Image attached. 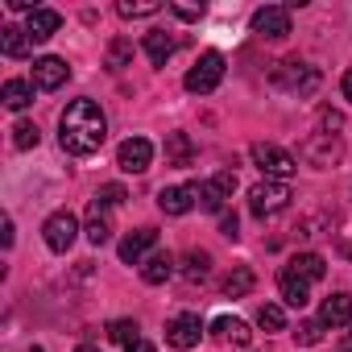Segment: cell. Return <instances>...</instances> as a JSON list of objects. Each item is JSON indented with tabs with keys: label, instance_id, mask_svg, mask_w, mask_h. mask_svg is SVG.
<instances>
[{
	"label": "cell",
	"instance_id": "cell-33",
	"mask_svg": "<svg viewBox=\"0 0 352 352\" xmlns=\"http://www.w3.org/2000/svg\"><path fill=\"white\" fill-rule=\"evenodd\" d=\"M294 340H298V344H307V348H311V344H319V340H323V319H302V323H298V331H294Z\"/></svg>",
	"mask_w": 352,
	"mask_h": 352
},
{
	"label": "cell",
	"instance_id": "cell-19",
	"mask_svg": "<svg viewBox=\"0 0 352 352\" xmlns=\"http://www.w3.org/2000/svg\"><path fill=\"white\" fill-rule=\"evenodd\" d=\"M30 46H34V38H30L25 30H17V25H5V30H0V54H5V58H25Z\"/></svg>",
	"mask_w": 352,
	"mask_h": 352
},
{
	"label": "cell",
	"instance_id": "cell-30",
	"mask_svg": "<svg viewBox=\"0 0 352 352\" xmlns=\"http://www.w3.org/2000/svg\"><path fill=\"white\" fill-rule=\"evenodd\" d=\"M257 323H261L265 331H282V327H286V311H282L278 302H265V307L257 311Z\"/></svg>",
	"mask_w": 352,
	"mask_h": 352
},
{
	"label": "cell",
	"instance_id": "cell-11",
	"mask_svg": "<svg viewBox=\"0 0 352 352\" xmlns=\"http://www.w3.org/2000/svg\"><path fill=\"white\" fill-rule=\"evenodd\" d=\"M149 162H153V145H149L145 137H129V141H120V149H116V166H120L124 174H145Z\"/></svg>",
	"mask_w": 352,
	"mask_h": 352
},
{
	"label": "cell",
	"instance_id": "cell-36",
	"mask_svg": "<svg viewBox=\"0 0 352 352\" xmlns=\"http://www.w3.org/2000/svg\"><path fill=\"white\" fill-rule=\"evenodd\" d=\"M220 232H224L228 241H236V236H241V224H236V216H232V212H224V220H220Z\"/></svg>",
	"mask_w": 352,
	"mask_h": 352
},
{
	"label": "cell",
	"instance_id": "cell-12",
	"mask_svg": "<svg viewBox=\"0 0 352 352\" xmlns=\"http://www.w3.org/2000/svg\"><path fill=\"white\" fill-rule=\"evenodd\" d=\"M67 79H71V67H67L63 58L46 54V58L34 63V87H42V91H58Z\"/></svg>",
	"mask_w": 352,
	"mask_h": 352
},
{
	"label": "cell",
	"instance_id": "cell-9",
	"mask_svg": "<svg viewBox=\"0 0 352 352\" xmlns=\"http://www.w3.org/2000/svg\"><path fill=\"white\" fill-rule=\"evenodd\" d=\"M199 336H204V323H199V315H191V311L174 315V319L166 323V344H170V348H179V352L195 348V344H199Z\"/></svg>",
	"mask_w": 352,
	"mask_h": 352
},
{
	"label": "cell",
	"instance_id": "cell-6",
	"mask_svg": "<svg viewBox=\"0 0 352 352\" xmlns=\"http://www.w3.org/2000/svg\"><path fill=\"white\" fill-rule=\"evenodd\" d=\"M232 191H236V174L220 170L216 179H208V183L195 187V208L199 212H224V204L232 199Z\"/></svg>",
	"mask_w": 352,
	"mask_h": 352
},
{
	"label": "cell",
	"instance_id": "cell-26",
	"mask_svg": "<svg viewBox=\"0 0 352 352\" xmlns=\"http://www.w3.org/2000/svg\"><path fill=\"white\" fill-rule=\"evenodd\" d=\"M290 270H294L298 278H307V282H319V278L327 274V261H323L319 253H298V257L290 261Z\"/></svg>",
	"mask_w": 352,
	"mask_h": 352
},
{
	"label": "cell",
	"instance_id": "cell-27",
	"mask_svg": "<svg viewBox=\"0 0 352 352\" xmlns=\"http://www.w3.org/2000/svg\"><path fill=\"white\" fill-rule=\"evenodd\" d=\"M208 274H212V257H208V253H199V249H195V253H187V261H183V278H187V282H204Z\"/></svg>",
	"mask_w": 352,
	"mask_h": 352
},
{
	"label": "cell",
	"instance_id": "cell-7",
	"mask_svg": "<svg viewBox=\"0 0 352 352\" xmlns=\"http://www.w3.org/2000/svg\"><path fill=\"white\" fill-rule=\"evenodd\" d=\"M42 236H46V249L50 253H67L71 245H75V236H79V220H75V212H54L46 224H42Z\"/></svg>",
	"mask_w": 352,
	"mask_h": 352
},
{
	"label": "cell",
	"instance_id": "cell-37",
	"mask_svg": "<svg viewBox=\"0 0 352 352\" xmlns=\"http://www.w3.org/2000/svg\"><path fill=\"white\" fill-rule=\"evenodd\" d=\"M170 13L183 17V21H199V17H204V9H191V5H170Z\"/></svg>",
	"mask_w": 352,
	"mask_h": 352
},
{
	"label": "cell",
	"instance_id": "cell-21",
	"mask_svg": "<svg viewBox=\"0 0 352 352\" xmlns=\"http://www.w3.org/2000/svg\"><path fill=\"white\" fill-rule=\"evenodd\" d=\"M174 46H179V42H174L166 30H153V34L145 38V58H149L153 67H166V58L174 54Z\"/></svg>",
	"mask_w": 352,
	"mask_h": 352
},
{
	"label": "cell",
	"instance_id": "cell-4",
	"mask_svg": "<svg viewBox=\"0 0 352 352\" xmlns=\"http://www.w3.org/2000/svg\"><path fill=\"white\" fill-rule=\"evenodd\" d=\"M274 83H278V87H286V91H294V96L302 100V96H311V91L319 87V71H315L311 63L286 58V63H278V71H274Z\"/></svg>",
	"mask_w": 352,
	"mask_h": 352
},
{
	"label": "cell",
	"instance_id": "cell-32",
	"mask_svg": "<svg viewBox=\"0 0 352 352\" xmlns=\"http://www.w3.org/2000/svg\"><path fill=\"white\" fill-rule=\"evenodd\" d=\"M108 340H116V344H137V323L133 319H116V323H108Z\"/></svg>",
	"mask_w": 352,
	"mask_h": 352
},
{
	"label": "cell",
	"instance_id": "cell-13",
	"mask_svg": "<svg viewBox=\"0 0 352 352\" xmlns=\"http://www.w3.org/2000/svg\"><path fill=\"white\" fill-rule=\"evenodd\" d=\"M153 245H157V228H137V232H129L120 241V261L124 265H141Z\"/></svg>",
	"mask_w": 352,
	"mask_h": 352
},
{
	"label": "cell",
	"instance_id": "cell-8",
	"mask_svg": "<svg viewBox=\"0 0 352 352\" xmlns=\"http://www.w3.org/2000/svg\"><path fill=\"white\" fill-rule=\"evenodd\" d=\"M302 162H311V166H319V170H327V166H336L340 162V153H344V145H340V137H331V133H315V137H307L302 141Z\"/></svg>",
	"mask_w": 352,
	"mask_h": 352
},
{
	"label": "cell",
	"instance_id": "cell-35",
	"mask_svg": "<svg viewBox=\"0 0 352 352\" xmlns=\"http://www.w3.org/2000/svg\"><path fill=\"white\" fill-rule=\"evenodd\" d=\"M319 120H323V129H327L331 137H340V129H344V116H340V112H331V108H323V112H319Z\"/></svg>",
	"mask_w": 352,
	"mask_h": 352
},
{
	"label": "cell",
	"instance_id": "cell-28",
	"mask_svg": "<svg viewBox=\"0 0 352 352\" xmlns=\"http://www.w3.org/2000/svg\"><path fill=\"white\" fill-rule=\"evenodd\" d=\"M116 13H120L124 21H133V17H153V13H162V5H157V0H137V5H133V0H120Z\"/></svg>",
	"mask_w": 352,
	"mask_h": 352
},
{
	"label": "cell",
	"instance_id": "cell-15",
	"mask_svg": "<svg viewBox=\"0 0 352 352\" xmlns=\"http://www.w3.org/2000/svg\"><path fill=\"white\" fill-rule=\"evenodd\" d=\"M319 319H323V327H344V323H352V294H327L323 298V307H319Z\"/></svg>",
	"mask_w": 352,
	"mask_h": 352
},
{
	"label": "cell",
	"instance_id": "cell-41",
	"mask_svg": "<svg viewBox=\"0 0 352 352\" xmlns=\"http://www.w3.org/2000/svg\"><path fill=\"white\" fill-rule=\"evenodd\" d=\"M75 352H100V348H96V344H79Z\"/></svg>",
	"mask_w": 352,
	"mask_h": 352
},
{
	"label": "cell",
	"instance_id": "cell-10",
	"mask_svg": "<svg viewBox=\"0 0 352 352\" xmlns=\"http://www.w3.org/2000/svg\"><path fill=\"white\" fill-rule=\"evenodd\" d=\"M253 34H257V38H270V42L286 38V34H290V9H282V5L257 9V13H253Z\"/></svg>",
	"mask_w": 352,
	"mask_h": 352
},
{
	"label": "cell",
	"instance_id": "cell-24",
	"mask_svg": "<svg viewBox=\"0 0 352 352\" xmlns=\"http://www.w3.org/2000/svg\"><path fill=\"white\" fill-rule=\"evenodd\" d=\"M212 331H216L220 340H232V344H249V340H253L249 323H245V319H228V315H220V319L212 323Z\"/></svg>",
	"mask_w": 352,
	"mask_h": 352
},
{
	"label": "cell",
	"instance_id": "cell-34",
	"mask_svg": "<svg viewBox=\"0 0 352 352\" xmlns=\"http://www.w3.org/2000/svg\"><path fill=\"white\" fill-rule=\"evenodd\" d=\"M96 204H100V208H116V204H124V187H116V183L100 187V191H96Z\"/></svg>",
	"mask_w": 352,
	"mask_h": 352
},
{
	"label": "cell",
	"instance_id": "cell-18",
	"mask_svg": "<svg viewBox=\"0 0 352 352\" xmlns=\"http://www.w3.org/2000/svg\"><path fill=\"white\" fill-rule=\"evenodd\" d=\"M195 162V145H191V137L187 133H170L166 137V166H191Z\"/></svg>",
	"mask_w": 352,
	"mask_h": 352
},
{
	"label": "cell",
	"instance_id": "cell-5",
	"mask_svg": "<svg viewBox=\"0 0 352 352\" xmlns=\"http://www.w3.org/2000/svg\"><path fill=\"white\" fill-rule=\"evenodd\" d=\"M220 79H224V54H216V50H208L191 71H187V91L191 96H208V91H216L220 87Z\"/></svg>",
	"mask_w": 352,
	"mask_h": 352
},
{
	"label": "cell",
	"instance_id": "cell-23",
	"mask_svg": "<svg viewBox=\"0 0 352 352\" xmlns=\"http://www.w3.org/2000/svg\"><path fill=\"white\" fill-rule=\"evenodd\" d=\"M253 286H257V274H253L249 265H236V270L224 278V294H228V298H245Z\"/></svg>",
	"mask_w": 352,
	"mask_h": 352
},
{
	"label": "cell",
	"instance_id": "cell-42",
	"mask_svg": "<svg viewBox=\"0 0 352 352\" xmlns=\"http://www.w3.org/2000/svg\"><path fill=\"white\" fill-rule=\"evenodd\" d=\"M30 352H46V348H30Z\"/></svg>",
	"mask_w": 352,
	"mask_h": 352
},
{
	"label": "cell",
	"instance_id": "cell-22",
	"mask_svg": "<svg viewBox=\"0 0 352 352\" xmlns=\"http://www.w3.org/2000/svg\"><path fill=\"white\" fill-rule=\"evenodd\" d=\"M104 212H108V208H100V204L91 199V208H87V228H83V236H87L91 245H104V241L112 236V224H108Z\"/></svg>",
	"mask_w": 352,
	"mask_h": 352
},
{
	"label": "cell",
	"instance_id": "cell-3",
	"mask_svg": "<svg viewBox=\"0 0 352 352\" xmlns=\"http://www.w3.org/2000/svg\"><path fill=\"white\" fill-rule=\"evenodd\" d=\"M290 187L286 183H274V179H265V183H257L253 191H249V212L257 216V220H270V216H278V212H286L290 208Z\"/></svg>",
	"mask_w": 352,
	"mask_h": 352
},
{
	"label": "cell",
	"instance_id": "cell-14",
	"mask_svg": "<svg viewBox=\"0 0 352 352\" xmlns=\"http://www.w3.org/2000/svg\"><path fill=\"white\" fill-rule=\"evenodd\" d=\"M157 208L166 216H187L195 208V187H162L157 191Z\"/></svg>",
	"mask_w": 352,
	"mask_h": 352
},
{
	"label": "cell",
	"instance_id": "cell-25",
	"mask_svg": "<svg viewBox=\"0 0 352 352\" xmlns=\"http://www.w3.org/2000/svg\"><path fill=\"white\" fill-rule=\"evenodd\" d=\"M0 96H5V104H9L13 112H21V108L34 104V83H25V79H9Z\"/></svg>",
	"mask_w": 352,
	"mask_h": 352
},
{
	"label": "cell",
	"instance_id": "cell-38",
	"mask_svg": "<svg viewBox=\"0 0 352 352\" xmlns=\"http://www.w3.org/2000/svg\"><path fill=\"white\" fill-rule=\"evenodd\" d=\"M124 352H157V348H153V344H149V340H137V344H129V348H124Z\"/></svg>",
	"mask_w": 352,
	"mask_h": 352
},
{
	"label": "cell",
	"instance_id": "cell-17",
	"mask_svg": "<svg viewBox=\"0 0 352 352\" xmlns=\"http://www.w3.org/2000/svg\"><path fill=\"white\" fill-rule=\"evenodd\" d=\"M278 286H282V298H286L290 307H307V298H311V282H307V278H298V274H294L290 265L282 270Z\"/></svg>",
	"mask_w": 352,
	"mask_h": 352
},
{
	"label": "cell",
	"instance_id": "cell-31",
	"mask_svg": "<svg viewBox=\"0 0 352 352\" xmlns=\"http://www.w3.org/2000/svg\"><path fill=\"white\" fill-rule=\"evenodd\" d=\"M129 58H133V46H129L124 38H116V42L108 46V71H124Z\"/></svg>",
	"mask_w": 352,
	"mask_h": 352
},
{
	"label": "cell",
	"instance_id": "cell-39",
	"mask_svg": "<svg viewBox=\"0 0 352 352\" xmlns=\"http://www.w3.org/2000/svg\"><path fill=\"white\" fill-rule=\"evenodd\" d=\"M340 87H344V100H348V104H352V71H348V75H344V83H340Z\"/></svg>",
	"mask_w": 352,
	"mask_h": 352
},
{
	"label": "cell",
	"instance_id": "cell-1",
	"mask_svg": "<svg viewBox=\"0 0 352 352\" xmlns=\"http://www.w3.org/2000/svg\"><path fill=\"white\" fill-rule=\"evenodd\" d=\"M104 137H108V120H104V112H100L96 100H71L63 108V116H58V141H63L67 153L87 157V153H96L104 145Z\"/></svg>",
	"mask_w": 352,
	"mask_h": 352
},
{
	"label": "cell",
	"instance_id": "cell-29",
	"mask_svg": "<svg viewBox=\"0 0 352 352\" xmlns=\"http://www.w3.org/2000/svg\"><path fill=\"white\" fill-rule=\"evenodd\" d=\"M38 141H42V133H38L34 120H17V124H13V145H17V149H34Z\"/></svg>",
	"mask_w": 352,
	"mask_h": 352
},
{
	"label": "cell",
	"instance_id": "cell-16",
	"mask_svg": "<svg viewBox=\"0 0 352 352\" xmlns=\"http://www.w3.org/2000/svg\"><path fill=\"white\" fill-rule=\"evenodd\" d=\"M58 25H63V13H54V9H38V13H30L25 34H30L34 42H50V38L58 34Z\"/></svg>",
	"mask_w": 352,
	"mask_h": 352
},
{
	"label": "cell",
	"instance_id": "cell-2",
	"mask_svg": "<svg viewBox=\"0 0 352 352\" xmlns=\"http://www.w3.org/2000/svg\"><path fill=\"white\" fill-rule=\"evenodd\" d=\"M253 162H257V170L265 174V179H274V183H286L290 174L298 170V157L286 153L282 145H270V141H257L253 145Z\"/></svg>",
	"mask_w": 352,
	"mask_h": 352
},
{
	"label": "cell",
	"instance_id": "cell-40",
	"mask_svg": "<svg viewBox=\"0 0 352 352\" xmlns=\"http://www.w3.org/2000/svg\"><path fill=\"white\" fill-rule=\"evenodd\" d=\"M340 352H352V331H348V336L340 340Z\"/></svg>",
	"mask_w": 352,
	"mask_h": 352
},
{
	"label": "cell",
	"instance_id": "cell-20",
	"mask_svg": "<svg viewBox=\"0 0 352 352\" xmlns=\"http://www.w3.org/2000/svg\"><path fill=\"white\" fill-rule=\"evenodd\" d=\"M141 278H145L149 286H162L166 278H174V257H170V253H149V257L141 261Z\"/></svg>",
	"mask_w": 352,
	"mask_h": 352
}]
</instances>
